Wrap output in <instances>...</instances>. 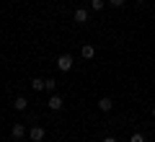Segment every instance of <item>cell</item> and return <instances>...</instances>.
I'll return each mask as SVG.
<instances>
[{"label":"cell","instance_id":"6da1fadb","mask_svg":"<svg viewBox=\"0 0 155 142\" xmlns=\"http://www.w3.org/2000/svg\"><path fill=\"white\" fill-rule=\"evenodd\" d=\"M57 67H60L62 72H67V70L72 67V57H70V54H62L60 60H57Z\"/></svg>","mask_w":155,"mask_h":142},{"label":"cell","instance_id":"7a4b0ae2","mask_svg":"<svg viewBox=\"0 0 155 142\" xmlns=\"http://www.w3.org/2000/svg\"><path fill=\"white\" fill-rule=\"evenodd\" d=\"M44 134H47V132H44V127H34V129L28 132L31 142H41V140H44Z\"/></svg>","mask_w":155,"mask_h":142},{"label":"cell","instance_id":"3957f363","mask_svg":"<svg viewBox=\"0 0 155 142\" xmlns=\"http://www.w3.org/2000/svg\"><path fill=\"white\" fill-rule=\"evenodd\" d=\"M88 21V11H85V8H78L75 11V23H85Z\"/></svg>","mask_w":155,"mask_h":142},{"label":"cell","instance_id":"277c9868","mask_svg":"<svg viewBox=\"0 0 155 142\" xmlns=\"http://www.w3.org/2000/svg\"><path fill=\"white\" fill-rule=\"evenodd\" d=\"M80 54H83L85 60H93V57H96V47H91V44H85L83 49H80Z\"/></svg>","mask_w":155,"mask_h":142},{"label":"cell","instance_id":"5b68a950","mask_svg":"<svg viewBox=\"0 0 155 142\" xmlns=\"http://www.w3.org/2000/svg\"><path fill=\"white\" fill-rule=\"evenodd\" d=\"M47 104H49V109H52V111H60V109H62V98H60V96H52Z\"/></svg>","mask_w":155,"mask_h":142},{"label":"cell","instance_id":"8992f818","mask_svg":"<svg viewBox=\"0 0 155 142\" xmlns=\"http://www.w3.org/2000/svg\"><path fill=\"white\" fill-rule=\"evenodd\" d=\"M31 88H34V91H44V88H47V80H44V78H34V80H31Z\"/></svg>","mask_w":155,"mask_h":142},{"label":"cell","instance_id":"52a82bcc","mask_svg":"<svg viewBox=\"0 0 155 142\" xmlns=\"http://www.w3.org/2000/svg\"><path fill=\"white\" fill-rule=\"evenodd\" d=\"M23 134H26V127L23 124H13V137L18 140V137H23Z\"/></svg>","mask_w":155,"mask_h":142},{"label":"cell","instance_id":"ba28073f","mask_svg":"<svg viewBox=\"0 0 155 142\" xmlns=\"http://www.w3.org/2000/svg\"><path fill=\"white\" fill-rule=\"evenodd\" d=\"M111 106H114V104H111V98H101L98 101V109L101 111H111Z\"/></svg>","mask_w":155,"mask_h":142},{"label":"cell","instance_id":"9c48e42d","mask_svg":"<svg viewBox=\"0 0 155 142\" xmlns=\"http://www.w3.org/2000/svg\"><path fill=\"white\" fill-rule=\"evenodd\" d=\"M13 106H16V111H26V98H16V101H13Z\"/></svg>","mask_w":155,"mask_h":142},{"label":"cell","instance_id":"30bf717a","mask_svg":"<svg viewBox=\"0 0 155 142\" xmlns=\"http://www.w3.org/2000/svg\"><path fill=\"white\" fill-rule=\"evenodd\" d=\"M91 5H93V11H104V5H106V3H104V0H93Z\"/></svg>","mask_w":155,"mask_h":142},{"label":"cell","instance_id":"8fae6325","mask_svg":"<svg viewBox=\"0 0 155 142\" xmlns=\"http://www.w3.org/2000/svg\"><path fill=\"white\" fill-rule=\"evenodd\" d=\"M129 142H145V134H140V132H134V134H132V140H129Z\"/></svg>","mask_w":155,"mask_h":142},{"label":"cell","instance_id":"7c38bea8","mask_svg":"<svg viewBox=\"0 0 155 142\" xmlns=\"http://www.w3.org/2000/svg\"><path fill=\"white\" fill-rule=\"evenodd\" d=\"M127 0H109V5H114V8H122Z\"/></svg>","mask_w":155,"mask_h":142},{"label":"cell","instance_id":"4fadbf2b","mask_svg":"<svg viewBox=\"0 0 155 142\" xmlns=\"http://www.w3.org/2000/svg\"><path fill=\"white\" fill-rule=\"evenodd\" d=\"M54 85H57V80H52V78H49V80H47V91H54Z\"/></svg>","mask_w":155,"mask_h":142},{"label":"cell","instance_id":"5bb4252c","mask_svg":"<svg viewBox=\"0 0 155 142\" xmlns=\"http://www.w3.org/2000/svg\"><path fill=\"white\" fill-rule=\"evenodd\" d=\"M104 142H116V137H106V140Z\"/></svg>","mask_w":155,"mask_h":142},{"label":"cell","instance_id":"9a60e30c","mask_svg":"<svg viewBox=\"0 0 155 142\" xmlns=\"http://www.w3.org/2000/svg\"><path fill=\"white\" fill-rule=\"evenodd\" d=\"M153 116H155V106H153Z\"/></svg>","mask_w":155,"mask_h":142}]
</instances>
